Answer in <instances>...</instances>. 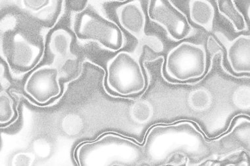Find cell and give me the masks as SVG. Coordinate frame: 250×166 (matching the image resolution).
Masks as SVG:
<instances>
[{
  "label": "cell",
  "instance_id": "6da1fadb",
  "mask_svg": "<svg viewBox=\"0 0 250 166\" xmlns=\"http://www.w3.org/2000/svg\"><path fill=\"white\" fill-rule=\"evenodd\" d=\"M108 88L122 96L143 92L146 81L141 65L129 53L121 52L108 62Z\"/></svg>",
  "mask_w": 250,
  "mask_h": 166
},
{
  "label": "cell",
  "instance_id": "7a4b0ae2",
  "mask_svg": "<svg viewBox=\"0 0 250 166\" xmlns=\"http://www.w3.org/2000/svg\"><path fill=\"white\" fill-rule=\"evenodd\" d=\"M207 69V55L200 45L183 42L168 53L166 58V73L180 82L202 77Z\"/></svg>",
  "mask_w": 250,
  "mask_h": 166
},
{
  "label": "cell",
  "instance_id": "3957f363",
  "mask_svg": "<svg viewBox=\"0 0 250 166\" xmlns=\"http://www.w3.org/2000/svg\"><path fill=\"white\" fill-rule=\"evenodd\" d=\"M75 33L79 39L92 40L111 52L121 50L124 36L115 22L93 12H84L78 20Z\"/></svg>",
  "mask_w": 250,
  "mask_h": 166
},
{
  "label": "cell",
  "instance_id": "277c9868",
  "mask_svg": "<svg viewBox=\"0 0 250 166\" xmlns=\"http://www.w3.org/2000/svg\"><path fill=\"white\" fill-rule=\"evenodd\" d=\"M149 18L166 29L168 37L175 41H181L190 35L192 28L186 15L171 1L166 0L150 1Z\"/></svg>",
  "mask_w": 250,
  "mask_h": 166
},
{
  "label": "cell",
  "instance_id": "5b68a950",
  "mask_svg": "<svg viewBox=\"0 0 250 166\" xmlns=\"http://www.w3.org/2000/svg\"><path fill=\"white\" fill-rule=\"evenodd\" d=\"M24 91L38 103L43 105L58 97L62 92L59 82V70L51 66H43L28 76Z\"/></svg>",
  "mask_w": 250,
  "mask_h": 166
},
{
  "label": "cell",
  "instance_id": "8992f818",
  "mask_svg": "<svg viewBox=\"0 0 250 166\" xmlns=\"http://www.w3.org/2000/svg\"><path fill=\"white\" fill-rule=\"evenodd\" d=\"M43 49L30 42L21 34L13 37L10 50V62L15 69L28 72L35 68L41 60Z\"/></svg>",
  "mask_w": 250,
  "mask_h": 166
},
{
  "label": "cell",
  "instance_id": "52a82bcc",
  "mask_svg": "<svg viewBox=\"0 0 250 166\" xmlns=\"http://www.w3.org/2000/svg\"><path fill=\"white\" fill-rule=\"evenodd\" d=\"M121 25L126 31L140 39L145 34L146 16L139 1H129L117 9Z\"/></svg>",
  "mask_w": 250,
  "mask_h": 166
},
{
  "label": "cell",
  "instance_id": "ba28073f",
  "mask_svg": "<svg viewBox=\"0 0 250 166\" xmlns=\"http://www.w3.org/2000/svg\"><path fill=\"white\" fill-rule=\"evenodd\" d=\"M227 58L234 73H250V36H240L229 45L227 48Z\"/></svg>",
  "mask_w": 250,
  "mask_h": 166
},
{
  "label": "cell",
  "instance_id": "9c48e42d",
  "mask_svg": "<svg viewBox=\"0 0 250 166\" xmlns=\"http://www.w3.org/2000/svg\"><path fill=\"white\" fill-rule=\"evenodd\" d=\"M191 20L194 23L211 31L213 28L215 9L206 0H192L189 2Z\"/></svg>",
  "mask_w": 250,
  "mask_h": 166
},
{
  "label": "cell",
  "instance_id": "30bf717a",
  "mask_svg": "<svg viewBox=\"0 0 250 166\" xmlns=\"http://www.w3.org/2000/svg\"><path fill=\"white\" fill-rule=\"evenodd\" d=\"M72 37L67 30L58 29L51 36L50 49L53 54L61 57L71 55V44Z\"/></svg>",
  "mask_w": 250,
  "mask_h": 166
},
{
  "label": "cell",
  "instance_id": "8fae6325",
  "mask_svg": "<svg viewBox=\"0 0 250 166\" xmlns=\"http://www.w3.org/2000/svg\"><path fill=\"white\" fill-rule=\"evenodd\" d=\"M219 13L232 23L236 31L240 32L247 27L245 18L233 1H217Z\"/></svg>",
  "mask_w": 250,
  "mask_h": 166
},
{
  "label": "cell",
  "instance_id": "7c38bea8",
  "mask_svg": "<svg viewBox=\"0 0 250 166\" xmlns=\"http://www.w3.org/2000/svg\"><path fill=\"white\" fill-rule=\"evenodd\" d=\"M211 102V95L204 89L194 91L190 94L188 98L189 105L196 111H202L209 108Z\"/></svg>",
  "mask_w": 250,
  "mask_h": 166
},
{
  "label": "cell",
  "instance_id": "4fadbf2b",
  "mask_svg": "<svg viewBox=\"0 0 250 166\" xmlns=\"http://www.w3.org/2000/svg\"><path fill=\"white\" fill-rule=\"evenodd\" d=\"M15 112L13 107V101L10 96L5 92L0 94V124H8L14 118Z\"/></svg>",
  "mask_w": 250,
  "mask_h": 166
},
{
  "label": "cell",
  "instance_id": "5bb4252c",
  "mask_svg": "<svg viewBox=\"0 0 250 166\" xmlns=\"http://www.w3.org/2000/svg\"><path fill=\"white\" fill-rule=\"evenodd\" d=\"M133 115L138 122H147L152 116V108L146 103H139L133 109Z\"/></svg>",
  "mask_w": 250,
  "mask_h": 166
},
{
  "label": "cell",
  "instance_id": "9a60e30c",
  "mask_svg": "<svg viewBox=\"0 0 250 166\" xmlns=\"http://www.w3.org/2000/svg\"><path fill=\"white\" fill-rule=\"evenodd\" d=\"M52 0H23L21 1L24 8L30 12L37 14L42 9L48 6Z\"/></svg>",
  "mask_w": 250,
  "mask_h": 166
}]
</instances>
